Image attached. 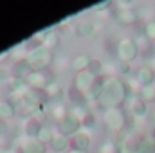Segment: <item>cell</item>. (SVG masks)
<instances>
[{
	"label": "cell",
	"mask_w": 155,
	"mask_h": 153,
	"mask_svg": "<svg viewBox=\"0 0 155 153\" xmlns=\"http://www.w3.org/2000/svg\"><path fill=\"white\" fill-rule=\"evenodd\" d=\"M153 86H155V79H153Z\"/></svg>",
	"instance_id": "d590c367"
},
{
	"label": "cell",
	"mask_w": 155,
	"mask_h": 153,
	"mask_svg": "<svg viewBox=\"0 0 155 153\" xmlns=\"http://www.w3.org/2000/svg\"><path fill=\"white\" fill-rule=\"evenodd\" d=\"M41 126H43V122L40 121L38 115L25 117L24 122H22V133L27 139H38V133H40V130H41Z\"/></svg>",
	"instance_id": "7c38bea8"
},
{
	"label": "cell",
	"mask_w": 155,
	"mask_h": 153,
	"mask_svg": "<svg viewBox=\"0 0 155 153\" xmlns=\"http://www.w3.org/2000/svg\"><path fill=\"white\" fill-rule=\"evenodd\" d=\"M116 72L121 76H128L132 72V65L130 63H123V61H117L116 60Z\"/></svg>",
	"instance_id": "83f0119b"
},
{
	"label": "cell",
	"mask_w": 155,
	"mask_h": 153,
	"mask_svg": "<svg viewBox=\"0 0 155 153\" xmlns=\"http://www.w3.org/2000/svg\"><path fill=\"white\" fill-rule=\"evenodd\" d=\"M43 94H45L47 103H63L65 90H63V86H61V85H58V83L54 81V83H51V85L43 90Z\"/></svg>",
	"instance_id": "e0dca14e"
},
{
	"label": "cell",
	"mask_w": 155,
	"mask_h": 153,
	"mask_svg": "<svg viewBox=\"0 0 155 153\" xmlns=\"http://www.w3.org/2000/svg\"><path fill=\"white\" fill-rule=\"evenodd\" d=\"M103 124L112 133H124L128 128V115L124 108H108L103 110Z\"/></svg>",
	"instance_id": "7a4b0ae2"
},
{
	"label": "cell",
	"mask_w": 155,
	"mask_h": 153,
	"mask_svg": "<svg viewBox=\"0 0 155 153\" xmlns=\"http://www.w3.org/2000/svg\"><path fill=\"white\" fill-rule=\"evenodd\" d=\"M137 153H155V137L152 133H143L137 139Z\"/></svg>",
	"instance_id": "d6986e66"
},
{
	"label": "cell",
	"mask_w": 155,
	"mask_h": 153,
	"mask_svg": "<svg viewBox=\"0 0 155 153\" xmlns=\"http://www.w3.org/2000/svg\"><path fill=\"white\" fill-rule=\"evenodd\" d=\"M18 153H47V146L43 142H40L38 139H27L22 137L16 144Z\"/></svg>",
	"instance_id": "4fadbf2b"
},
{
	"label": "cell",
	"mask_w": 155,
	"mask_h": 153,
	"mask_svg": "<svg viewBox=\"0 0 155 153\" xmlns=\"http://www.w3.org/2000/svg\"><path fill=\"white\" fill-rule=\"evenodd\" d=\"M134 77H135V81H137L141 86H148V85H153L155 70L148 65V63H144V65L137 67V70H135Z\"/></svg>",
	"instance_id": "9a60e30c"
},
{
	"label": "cell",
	"mask_w": 155,
	"mask_h": 153,
	"mask_svg": "<svg viewBox=\"0 0 155 153\" xmlns=\"http://www.w3.org/2000/svg\"><path fill=\"white\" fill-rule=\"evenodd\" d=\"M96 33V22L92 20H81L76 25V34L81 38H88Z\"/></svg>",
	"instance_id": "603a6c76"
},
{
	"label": "cell",
	"mask_w": 155,
	"mask_h": 153,
	"mask_svg": "<svg viewBox=\"0 0 155 153\" xmlns=\"http://www.w3.org/2000/svg\"><path fill=\"white\" fill-rule=\"evenodd\" d=\"M9 72H11V79H22V81H25V77L29 76L31 72H35V70H33L27 56H22V58H16L13 61Z\"/></svg>",
	"instance_id": "9c48e42d"
},
{
	"label": "cell",
	"mask_w": 155,
	"mask_h": 153,
	"mask_svg": "<svg viewBox=\"0 0 155 153\" xmlns=\"http://www.w3.org/2000/svg\"><path fill=\"white\" fill-rule=\"evenodd\" d=\"M0 153H18V150L9 144H4V146H0Z\"/></svg>",
	"instance_id": "4dcf8cb0"
},
{
	"label": "cell",
	"mask_w": 155,
	"mask_h": 153,
	"mask_svg": "<svg viewBox=\"0 0 155 153\" xmlns=\"http://www.w3.org/2000/svg\"><path fill=\"white\" fill-rule=\"evenodd\" d=\"M51 153H65L69 151V148H71V144H69V137H65V135H61V133H54V137H52V141H51V144L47 146Z\"/></svg>",
	"instance_id": "ac0fdd59"
},
{
	"label": "cell",
	"mask_w": 155,
	"mask_h": 153,
	"mask_svg": "<svg viewBox=\"0 0 155 153\" xmlns=\"http://www.w3.org/2000/svg\"><path fill=\"white\" fill-rule=\"evenodd\" d=\"M69 114V106L65 103H49V115L58 122L61 121L65 115Z\"/></svg>",
	"instance_id": "7402d4cb"
},
{
	"label": "cell",
	"mask_w": 155,
	"mask_h": 153,
	"mask_svg": "<svg viewBox=\"0 0 155 153\" xmlns=\"http://www.w3.org/2000/svg\"><path fill=\"white\" fill-rule=\"evenodd\" d=\"M146 105H153L155 103V86L153 85H148V86H141L139 94H137Z\"/></svg>",
	"instance_id": "484cf974"
},
{
	"label": "cell",
	"mask_w": 155,
	"mask_h": 153,
	"mask_svg": "<svg viewBox=\"0 0 155 153\" xmlns=\"http://www.w3.org/2000/svg\"><path fill=\"white\" fill-rule=\"evenodd\" d=\"M128 112L134 117V121H143L148 114V105L139 96H135V97H132L128 101Z\"/></svg>",
	"instance_id": "5bb4252c"
},
{
	"label": "cell",
	"mask_w": 155,
	"mask_h": 153,
	"mask_svg": "<svg viewBox=\"0 0 155 153\" xmlns=\"http://www.w3.org/2000/svg\"><path fill=\"white\" fill-rule=\"evenodd\" d=\"M27 60L33 67V70H49L54 63V52L45 49L43 45H38V47H33L27 50Z\"/></svg>",
	"instance_id": "3957f363"
},
{
	"label": "cell",
	"mask_w": 155,
	"mask_h": 153,
	"mask_svg": "<svg viewBox=\"0 0 155 153\" xmlns=\"http://www.w3.org/2000/svg\"><path fill=\"white\" fill-rule=\"evenodd\" d=\"M97 81H99V77L94 76L90 70H83V72L74 74V77H72V88L78 90L79 94H83L85 99H87V96L90 94V90L96 86Z\"/></svg>",
	"instance_id": "5b68a950"
},
{
	"label": "cell",
	"mask_w": 155,
	"mask_h": 153,
	"mask_svg": "<svg viewBox=\"0 0 155 153\" xmlns=\"http://www.w3.org/2000/svg\"><path fill=\"white\" fill-rule=\"evenodd\" d=\"M153 54H155V43H153Z\"/></svg>",
	"instance_id": "e575fe53"
},
{
	"label": "cell",
	"mask_w": 155,
	"mask_h": 153,
	"mask_svg": "<svg viewBox=\"0 0 155 153\" xmlns=\"http://www.w3.org/2000/svg\"><path fill=\"white\" fill-rule=\"evenodd\" d=\"M54 133H56V128L43 122V126H41V130H40V133H38V141L43 142L45 146H49L51 141H52V137H54Z\"/></svg>",
	"instance_id": "cb8c5ba5"
},
{
	"label": "cell",
	"mask_w": 155,
	"mask_h": 153,
	"mask_svg": "<svg viewBox=\"0 0 155 153\" xmlns=\"http://www.w3.org/2000/svg\"><path fill=\"white\" fill-rule=\"evenodd\" d=\"M25 83L31 90H40L43 92L51 83H54V76L49 70H35L25 77Z\"/></svg>",
	"instance_id": "8992f818"
},
{
	"label": "cell",
	"mask_w": 155,
	"mask_h": 153,
	"mask_svg": "<svg viewBox=\"0 0 155 153\" xmlns=\"http://www.w3.org/2000/svg\"><path fill=\"white\" fill-rule=\"evenodd\" d=\"M97 153H123V150H121V146H119L117 141H114V139H107V141H103V142L99 144Z\"/></svg>",
	"instance_id": "d4e9b609"
},
{
	"label": "cell",
	"mask_w": 155,
	"mask_h": 153,
	"mask_svg": "<svg viewBox=\"0 0 155 153\" xmlns=\"http://www.w3.org/2000/svg\"><path fill=\"white\" fill-rule=\"evenodd\" d=\"M60 43H61V36H60V33L58 31H54L52 27H51V31L47 33V36L43 40V47L45 49H49V50H52V52H56V49L60 47Z\"/></svg>",
	"instance_id": "44dd1931"
},
{
	"label": "cell",
	"mask_w": 155,
	"mask_h": 153,
	"mask_svg": "<svg viewBox=\"0 0 155 153\" xmlns=\"http://www.w3.org/2000/svg\"><path fill=\"white\" fill-rule=\"evenodd\" d=\"M143 33L146 34V38L150 40L152 43H155V20L148 22V24H144V27H143Z\"/></svg>",
	"instance_id": "4316f807"
},
{
	"label": "cell",
	"mask_w": 155,
	"mask_h": 153,
	"mask_svg": "<svg viewBox=\"0 0 155 153\" xmlns=\"http://www.w3.org/2000/svg\"><path fill=\"white\" fill-rule=\"evenodd\" d=\"M108 7H112V2H103V4H97V5H94V7H92V11L101 13V11H105V9H108Z\"/></svg>",
	"instance_id": "f1b7e54d"
},
{
	"label": "cell",
	"mask_w": 155,
	"mask_h": 153,
	"mask_svg": "<svg viewBox=\"0 0 155 153\" xmlns=\"http://www.w3.org/2000/svg\"><path fill=\"white\" fill-rule=\"evenodd\" d=\"M0 81H11V72L0 67Z\"/></svg>",
	"instance_id": "f546056e"
},
{
	"label": "cell",
	"mask_w": 155,
	"mask_h": 153,
	"mask_svg": "<svg viewBox=\"0 0 155 153\" xmlns=\"http://www.w3.org/2000/svg\"><path fill=\"white\" fill-rule=\"evenodd\" d=\"M9 56H11V50H4V52H0V65H2L4 61H7Z\"/></svg>",
	"instance_id": "1f68e13d"
},
{
	"label": "cell",
	"mask_w": 155,
	"mask_h": 153,
	"mask_svg": "<svg viewBox=\"0 0 155 153\" xmlns=\"http://www.w3.org/2000/svg\"><path fill=\"white\" fill-rule=\"evenodd\" d=\"M67 153H88V151H78V150H69Z\"/></svg>",
	"instance_id": "d6a6232c"
},
{
	"label": "cell",
	"mask_w": 155,
	"mask_h": 153,
	"mask_svg": "<svg viewBox=\"0 0 155 153\" xmlns=\"http://www.w3.org/2000/svg\"><path fill=\"white\" fill-rule=\"evenodd\" d=\"M69 144H71V150L88 151L90 146H92V137H90V133L83 128V130H79L78 133H74V135L69 139Z\"/></svg>",
	"instance_id": "8fae6325"
},
{
	"label": "cell",
	"mask_w": 155,
	"mask_h": 153,
	"mask_svg": "<svg viewBox=\"0 0 155 153\" xmlns=\"http://www.w3.org/2000/svg\"><path fill=\"white\" fill-rule=\"evenodd\" d=\"M114 20L123 27H134L139 24V13L134 7H117L114 11Z\"/></svg>",
	"instance_id": "52a82bcc"
},
{
	"label": "cell",
	"mask_w": 155,
	"mask_h": 153,
	"mask_svg": "<svg viewBox=\"0 0 155 153\" xmlns=\"http://www.w3.org/2000/svg\"><path fill=\"white\" fill-rule=\"evenodd\" d=\"M139 47L135 43V40L126 36V38H121L116 43V60L117 61H123V63H130L135 61L139 58Z\"/></svg>",
	"instance_id": "277c9868"
},
{
	"label": "cell",
	"mask_w": 155,
	"mask_h": 153,
	"mask_svg": "<svg viewBox=\"0 0 155 153\" xmlns=\"http://www.w3.org/2000/svg\"><path fill=\"white\" fill-rule=\"evenodd\" d=\"M79 130H83V126H81V122H79L71 112L65 115L61 121L56 122V132L61 133V135H65V137H69V139H71L74 133H78Z\"/></svg>",
	"instance_id": "ba28073f"
},
{
	"label": "cell",
	"mask_w": 155,
	"mask_h": 153,
	"mask_svg": "<svg viewBox=\"0 0 155 153\" xmlns=\"http://www.w3.org/2000/svg\"><path fill=\"white\" fill-rule=\"evenodd\" d=\"M128 96H130V90L124 79H121L119 76H103L101 92L96 103L101 110L123 108L124 103L128 101Z\"/></svg>",
	"instance_id": "6da1fadb"
},
{
	"label": "cell",
	"mask_w": 155,
	"mask_h": 153,
	"mask_svg": "<svg viewBox=\"0 0 155 153\" xmlns=\"http://www.w3.org/2000/svg\"><path fill=\"white\" fill-rule=\"evenodd\" d=\"M69 112L81 122V126H83L85 130L94 124V114H92V110L88 108L87 103H85V105H71V106H69Z\"/></svg>",
	"instance_id": "30bf717a"
},
{
	"label": "cell",
	"mask_w": 155,
	"mask_h": 153,
	"mask_svg": "<svg viewBox=\"0 0 155 153\" xmlns=\"http://www.w3.org/2000/svg\"><path fill=\"white\" fill-rule=\"evenodd\" d=\"M16 114H18V110H16V105L13 99H0V121L2 122L13 119Z\"/></svg>",
	"instance_id": "ffe728a7"
},
{
	"label": "cell",
	"mask_w": 155,
	"mask_h": 153,
	"mask_svg": "<svg viewBox=\"0 0 155 153\" xmlns=\"http://www.w3.org/2000/svg\"><path fill=\"white\" fill-rule=\"evenodd\" d=\"M92 56L90 54H87V52H79L76 54L74 58H72V61H71V70L72 72H83V70H88L90 69V63H92Z\"/></svg>",
	"instance_id": "2e32d148"
},
{
	"label": "cell",
	"mask_w": 155,
	"mask_h": 153,
	"mask_svg": "<svg viewBox=\"0 0 155 153\" xmlns=\"http://www.w3.org/2000/svg\"><path fill=\"white\" fill-rule=\"evenodd\" d=\"M47 153H51V151H47Z\"/></svg>",
	"instance_id": "8d00e7d4"
},
{
	"label": "cell",
	"mask_w": 155,
	"mask_h": 153,
	"mask_svg": "<svg viewBox=\"0 0 155 153\" xmlns=\"http://www.w3.org/2000/svg\"><path fill=\"white\" fill-rule=\"evenodd\" d=\"M152 122H153V126H155V110L152 112Z\"/></svg>",
	"instance_id": "836d02e7"
}]
</instances>
